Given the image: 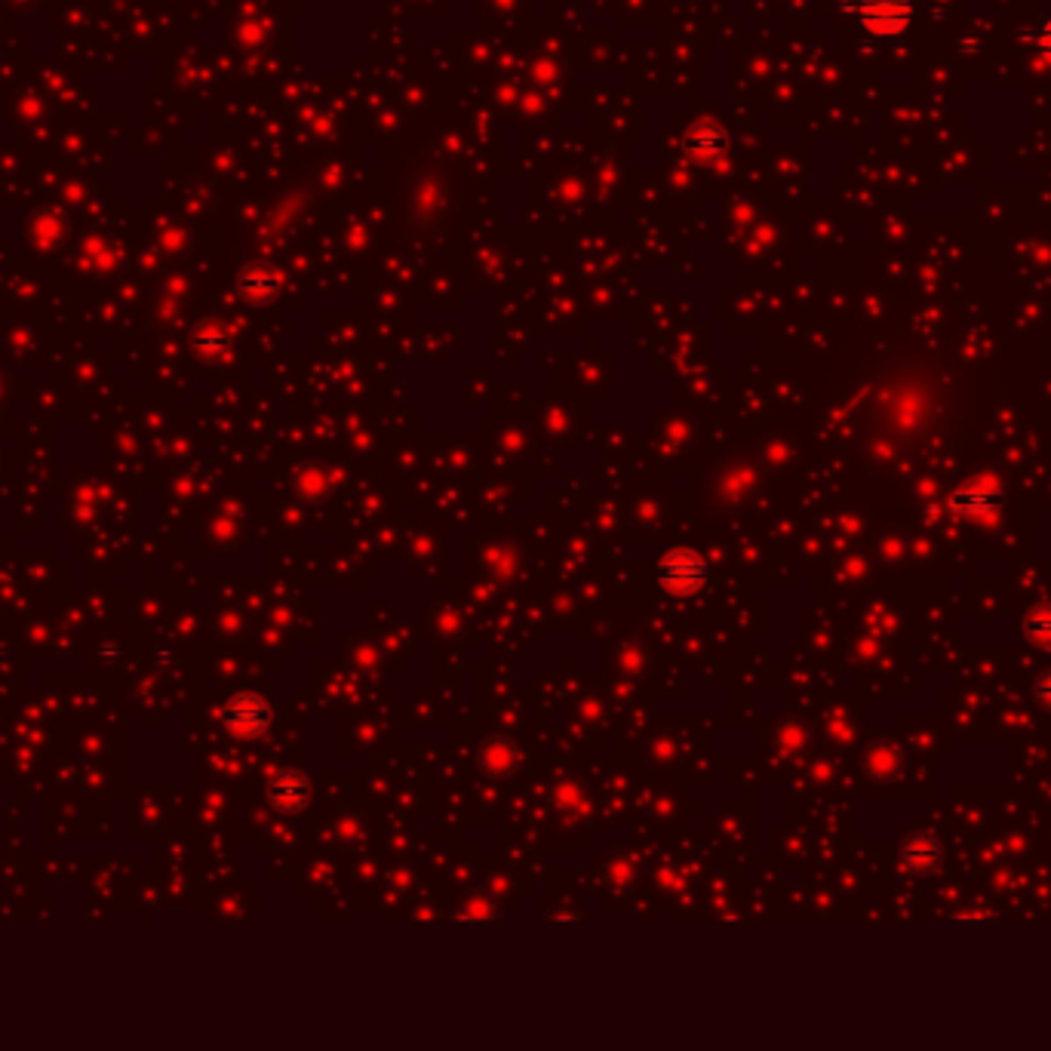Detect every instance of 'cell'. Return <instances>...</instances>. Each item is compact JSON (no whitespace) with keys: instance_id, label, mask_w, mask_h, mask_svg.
Instances as JSON below:
<instances>
[{"instance_id":"6da1fadb","label":"cell","mask_w":1051,"mask_h":1051,"mask_svg":"<svg viewBox=\"0 0 1051 1051\" xmlns=\"http://www.w3.org/2000/svg\"><path fill=\"white\" fill-rule=\"evenodd\" d=\"M858 22L873 37H898L913 22V0H858Z\"/></svg>"},{"instance_id":"52a82bcc","label":"cell","mask_w":1051,"mask_h":1051,"mask_svg":"<svg viewBox=\"0 0 1051 1051\" xmlns=\"http://www.w3.org/2000/svg\"><path fill=\"white\" fill-rule=\"evenodd\" d=\"M1027 630H1030V634H1033L1036 640L1051 643V606L1036 609V612L1030 615V621H1027Z\"/></svg>"},{"instance_id":"8992f818","label":"cell","mask_w":1051,"mask_h":1051,"mask_svg":"<svg viewBox=\"0 0 1051 1051\" xmlns=\"http://www.w3.org/2000/svg\"><path fill=\"white\" fill-rule=\"evenodd\" d=\"M993 508H996V498H993V492H987V489H981V486L962 489V492L953 498V511H959V514H969V517H981V514L993 511Z\"/></svg>"},{"instance_id":"5b68a950","label":"cell","mask_w":1051,"mask_h":1051,"mask_svg":"<svg viewBox=\"0 0 1051 1051\" xmlns=\"http://www.w3.org/2000/svg\"><path fill=\"white\" fill-rule=\"evenodd\" d=\"M726 148V136L720 133V126L713 123H701L689 133V151H695L698 157H713Z\"/></svg>"},{"instance_id":"277c9868","label":"cell","mask_w":1051,"mask_h":1051,"mask_svg":"<svg viewBox=\"0 0 1051 1051\" xmlns=\"http://www.w3.org/2000/svg\"><path fill=\"white\" fill-rule=\"evenodd\" d=\"M271 803L280 812H299L308 803V781L296 772H286L271 784Z\"/></svg>"},{"instance_id":"9c48e42d","label":"cell","mask_w":1051,"mask_h":1051,"mask_svg":"<svg viewBox=\"0 0 1051 1051\" xmlns=\"http://www.w3.org/2000/svg\"><path fill=\"white\" fill-rule=\"evenodd\" d=\"M1036 692H1039L1042 704H1048V707H1051V674H1048V677H1045V680L1039 683V689H1036Z\"/></svg>"},{"instance_id":"7a4b0ae2","label":"cell","mask_w":1051,"mask_h":1051,"mask_svg":"<svg viewBox=\"0 0 1051 1051\" xmlns=\"http://www.w3.org/2000/svg\"><path fill=\"white\" fill-rule=\"evenodd\" d=\"M225 720H228V726H231L234 732H243V735H249V732H259V729L268 723V707H265L259 698H252V695H240L237 701H231V704H228V710H225Z\"/></svg>"},{"instance_id":"3957f363","label":"cell","mask_w":1051,"mask_h":1051,"mask_svg":"<svg viewBox=\"0 0 1051 1051\" xmlns=\"http://www.w3.org/2000/svg\"><path fill=\"white\" fill-rule=\"evenodd\" d=\"M941 864V843L932 833H916L904 846V867L913 873H929Z\"/></svg>"},{"instance_id":"ba28073f","label":"cell","mask_w":1051,"mask_h":1051,"mask_svg":"<svg viewBox=\"0 0 1051 1051\" xmlns=\"http://www.w3.org/2000/svg\"><path fill=\"white\" fill-rule=\"evenodd\" d=\"M1036 44H1039V53H1042V59L1051 65V19L1042 25V31H1039V40H1036Z\"/></svg>"}]
</instances>
